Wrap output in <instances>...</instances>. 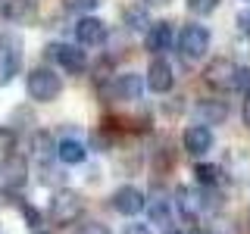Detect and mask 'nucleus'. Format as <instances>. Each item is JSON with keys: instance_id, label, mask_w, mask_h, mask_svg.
Listing matches in <instances>:
<instances>
[{"instance_id": "f257e3e1", "label": "nucleus", "mask_w": 250, "mask_h": 234, "mask_svg": "<svg viewBox=\"0 0 250 234\" xmlns=\"http://www.w3.org/2000/svg\"><path fill=\"white\" fill-rule=\"evenodd\" d=\"M28 94H31V100H38V103H50V100H57L62 94L60 75L53 72V69H44V66L31 69V72H28Z\"/></svg>"}, {"instance_id": "f03ea898", "label": "nucleus", "mask_w": 250, "mask_h": 234, "mask_svg": "<svg viewBox=\"0 0 250 234\" xmlns=\"http://www.w3.org/2000/svg\"><path fill=\"white\" fill-rule=\"evenodd\" d=\"M82 215V197H78L75 191H57L50 200V218L57 225H72L75 218Z\"/></svg>"}, {"instance_id": "7ed1b4c3", "label": "nucleus", "mask_w": 250, "mask_h": 234, "mask_svg": "<svg viewBox=\"0 0 250 234\" xmlns=\"http://www.w3.org/2000/svg\"><path fill=\"white\" fill-rule=\"evenodd\" d=\"M203 78H207V84H213V88H238V66L225 57H216V59L207 62Z\"/></svg>"}, {"instance_id": "20e7f679", "label": "nucleus", "mask_w": 250, "mask_h": 234, "mask_svg": "<svg viewBox=\"0 0 250 234\" xmlns=\"http://www.w3.org/2000/svg\"><path fill=\"white\" fill-rule=\"evenodd\" d=\"M209 50V31L203 25H185L182 28V53L188 59H200Z\"/></svg>"}, {"instance_id": "39448f33", "label": "nucleus", "mask_w": 250, "mask_h": 234, "mask_svg": "<svg viewBox=\"0 0 250 234\" xmlns=\"http://www.w3.org/2000/svg\"><path fill=\"white\" fill-rule=\"evenodd\" d=\"M47 59H57L66 72H84V66H88V57H84V50H75V47H66V44H50L47 47Z\"/></svg>"}, {"instance_id": "423d86ee", "label": "nucleus", "mask_w": 250, "mask_h": 234, "mask_svg": "<svg viewBox=\"0 0 250 234\" xmlns=\"http://www.w3.org/2000/svg\"><path fill=\"white\" fill-rule=\"evenodd\" d=\"M144 206H147L144 194H141L138 187H131V184H125V187H119V191L113 194V209L119 215H138Z\"/></svg>"}, {"instance_id": "0eeeda50", "label": "nucleus", "mask_w": 250, "mask_h": 234, "mask_svg": "<svg viewBox=\"0 0 250 234\" xmlns=\"http://www.w3.org/2000/svg\"><path fill=\"white\" fill-rule=\"evenodd\" d=\"M75 38H78L82 47H100L106 41V25L100 19H94V16H84L75 25Z\"/></svg>"}, {"instance_id": "6e6552de", "label": "nucleus", "mask_w": 250, "mask_h": 234, "mask_svg": "<svg viewBox=\"0 0 250 234\" xmlns=\"http://www.w3.org/2000/svg\"><path fill=\"white\" fill-rule=\"evenodd\" d=\"M172 41H175V31H172L169 22H153V25H147V35H144V47L150 53H166Z\"/></svg>"}, {"instance_id": "1a4fd4ad", "label": "nucleus", "mask_w": 250, "mask_h": 234, "mask_svg": "<svg viewBox=\"0 0 250 234\" xmlns=\"http://www.w3.org/2000/svg\"><path fill=\"white\" fill-rule=\"evenodd\" d=\"M182 140H185V150L188 153L203 156V153H209V147H213V131H209L207 125H188Z\"/></svg>"}, {"instance_id": "9d476101", "label": "nucleus", "mask_w": 250, "mask_h": 234, "mask_svg": "<svg viewBox=\"0 0 250 234\" xmlns=\"http://www.w3.org/2000/svg\"><path fill=\"white\" fill-rule=\"evenodd\" d=\"M172 84H175V75H172V66L166 59H153L150 69H147V88L156 94H166Z\"/></svg>"}, {"instance_id": "9b49d317", "label": "nucleus", "mask_w": 250, "mask_h": 234, "mask_svg": "<svg viewBox=\"0 0 250 234\" xmlns=\"http://www.w3.org/2000/svg\"><path fill=\"white\" fill-rule=\"evenodd\" d=\"M197 116L203 125H219L229 119V100H197Z\"/></svg>"}, {"instance_id": "f8f14e48", "label": "nucleus", "mask_w": 250, "mask_h": 234, "mask_svg": "<svg viewBox=\"0 0 250 234\" xmlns=\"http://www.w3.org/2000/svg\"><path fill=\"white\" fill-rule=\"evenodd\" d=\"M144 91V81L138 75H116L113 81V97L116 100H138Z\"/></svg>"}, {"instance_id": "ddd939ff", "label": "nucleus", "mask_w": 250, "mask_h": 234, "mask_svg": "<svg viewBox=\"0 0 250 234\" xmlns=\"http://www.w3.org/2000/svg\"><path fill=\"white\" fill-rule=\"evenodd\" d=\"M175 206H178V213L185 218H197L203 213V197L194 194V191H188V187H178L175 191Z\"/></svg>"}, {"instance_id": "4468645a", "label": "nucleus", "mask_w": 250, "mask_h": 234, "mask_svg": "<svg viewBox=\"0 0 250 234\" xmlns=\"http://www.w3.org/2000/svg\"><path fill=\"white\" fill-rule=\"evenodd\" d=\"M57 156L66 166H78V162H84V156H88V150H84V144L82 140H75V137H66L62 144L57 147Z\"/></svg>"}, {"instance_id": "2eb2a0df", "label": "nucleus", "mask_w": 250, "mask_h": 234, "mask_svg": "<svg viewBox=\"0 0 250 234\" xmlns=\"http://www.w3.org/2000/svg\"><path fill=\"white\" fill-rule=\"evenodd\" d=\"M122 22L128 25L131 31H141V28H147L150 25V16H147V6L144 3H131V6H125L122 10Z\"/></svg>"}, {"instance_id": "dca6fc26", "label": "nucleus", "mask_w": 250, "mask_h": 234, "mask_svg": "<svg viewBox=\"0 0 250 234\" xmlns=\"http://www.w3.org/2000/svg\"><path fill=\"white\" fill-rule=\"evenodd\" d=\"M25 181V166H22L19 159H10L3 166V175H0V184H6V187H16V184H22Z\"/></svg>"}, {"instance_id": "f3484780", "label": "nucleus", "mask_w": 250, "mask_h": 234, "mask_svg": "<svg viewBox=\"0 0 250 234\" xmlns=\"http://www.w3.org/2000/svg\"><path fill=\"white\" fill-rule=\"evenodd\" d=\"M219 178H222L219 166H197V169H194V181H197L200 187H216Z\"/></svg>"}, {"instance_id": "a211bd4d", "label": "nucleus", "mask_w": 250, "mask_h": 234, "mask_svg": "<svg viewBox=\"0 0 250 234\" xmlns=\"http://www.w3.org/2000/svg\"><path fill=\"white\" fill-rule=\"evenodd\" d=\"M150 222H156V225H169V222H172L169 200H163V197L150 200Z\"/></svg>"}, {"instance_id": "6ab92c4d", "label": "nucleus", "mask_w": 250, "mask_h": 234, "mask_svg": "<svg viewBox=\"0 0 250 234\" xmlns=\"http://www.w3.org/2000/svg\"><path fill=\"white\" fill-rule=\"evenodd\" d=\"M100 3H104V0H66V10H72V13H91V10H97Z\"/></svg>"}, {"instance_id": "aec40b11", "label": "nucleus", "mask_w": 250, "mask_h": 234, "mask_svg": "<svg viewBox=\"0 0 250 234\" xmlns=\"http://www.w3.org/2000/svg\"><path fill=\"white\" fill-rule=\"evenodd\" d=\"M75 234H109V228L104 222H97V218H88V222H82L78 225V231Z\"/></svg>"}, {"instance_id": "412c9836", "label": "nucleus", "mask_w": 250, "mask_h": 234, "mask_svg": "<svg viewBox=\"0 0 250 234\" xmlns=\"http://www.w3.org/2000/svg\"><path fill=\"white\" fill-rule=\"evenodd\" d=\"M16 72V53H6L3 62H0V84H6Z\"/></svg>"}, {"instance_id": "4be33fe9", "label": "nucleus", "mask_w": 250, "mask_h": 234, "mask_svg": "<svg viewBox=\"0 0 250 234\" xmlns=\"http://www.w3.org/2000/svg\"><path fill=\"white\" fill-rule=\"evenodd\" d=\"M216 6H219V0H188V10H191V13H213L216 10Z\"/></svg>"}, {"instance_id": "5701e85b", "label": "nucleus", "mask_w": 250, "mask_h": 234, "mask_svg": "<svg viewBox=\"0 0 250 234\" xmlns=\"http://www.w3.org/2000/svg\"><path fill=\"white\" fill-rule=\"evenodd\" d=\"M238 28L244 31V35H250V6H247V10H241V13H238Z\"/></svg>"}, {"instance_id": "b1692460", "label": "nucleus", "mask_w": 250, "mask_h": 234, "mask_svg": "<svg viewBox=\"0 0 250 234\" xmlns=\"http://www.w3.org/2000/svg\"><path fill=\"white\" fill-rule=\"evenodd\" d=\"M122 234H153V231L147 228V225H141V222H135V225H128V228H125Z\"/></svg>"}, {"instance_id": "393cba45", "label": "nucleus", "mask_w": 250, "mask_h": 234, "mask_svg": "<svg viewBox=\"0 0 250 234\" xmlns=\"http://www.w3.org/2000/svg\"><path fill=\"white\" fill-rule=\"evenodd\" d=\"M241 116H244V125L250 128V94L244 97V109H241Z\"/></svg>"}, {"instance_id": "a878e982", "label": "nucleus", "mask_w": 250, "mask_h": 234, "mask_svg": "<svg viewBox=\"0 0 250 234\" xmlns=\"http://www.w3.org/2000/svg\"><path fill=\"white\" fill-rule=\"evenodd\" d=\"M22 215H28V222H31V225H38V213H35L31 206H22Z\"/></svg>"}, {"instance_id": "bb28decb", "label": "nucleus", "mask_w": 250, "mask_h": 234, "mask_svg": "<svg viewBox=\"0 0 250 234\" xmlns=\"http://www.w3.org/2000/svg\"><path fill=\"white\" fill-rule=\"evenodd\" d=\"M191 234H213V231H207V228H200V225H197V228H191Z\"/></svg>"}, {"instance_id": "cd10ccee", "label": "nucleus", "mask_w": 250, "mask_h": 234, "mask_svg": "<svg viewBox=\"0 0 250 234\" xmlns=\"http://www.w3.org/2000/svg\"><path fill=\"white\" fill-rule=\"evenodd\" d=\"M150 3H169V0H150Z\"/></svg>"}, {"instance_id": "c85d7f7f", "label": "nucleus", "mask_w": 250, "mask_h": 234, "mask_svg": "<svg viewBox=\"0 0 250 234\" xmlns=\"http://www.w3.org/2000/svg\"><path fill=\"white\" fill-rule=\"evenodd\" d=\"M166 234H178V231H166Z\"/></svg>"}, {"instance_id": "c756f323", "label": "nucleus", "mask_w": 250, "mask_h": 234, "mask_svg": "<svg viewBox=\"0 0 250 234\" xmlns=\"http://www.w3.org/2000/svg\"><path fill=\"white\" fill-rule=\"evenodd\" d=\"M35 234H47V231H35Z\"/></svg>"}]
</instances>
